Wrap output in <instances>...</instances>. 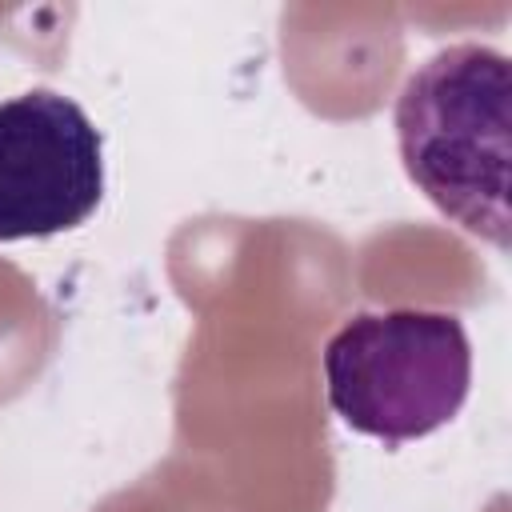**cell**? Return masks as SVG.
I'll list each match as a JSON object with an SVG mask.
<instances>
[{
  "label": "cell",
  "instance_id": "1",
  "mask_svg": "<svg viewBox=\"0 0 512 512\" xmlns=\"http://www.w3.org/2000/svg\"><path fill=\"white\" fill-rule=\"evenodd\" d=\"M512 72L488 44H452L396 96V144L412 184L464 232L508 248Z\"/></svg>",
  "mask_w": 512,
  "mask_h": 512
},
{
  "label": "cell",
  "instance_id": "2",
  "mask_svg": "<svg viewBox=\"0 0 512 512\" xmlns=\"http://www.w3.org/2000/svg\"><path fill=\"white\" fill-rule=\"evenodd\" d=\"M472 344L464 320L428 308L356 312L324 344L332 412L384 444L444 428L468 400Z\"/></svg>",
  "mask_w": 512,
  "mask_h": 512
},
{
  "label": "cell",
  "instance_id": "3",
  "mask_svg": "<svg viewBox=\"0 0 512 512\" xmlns=\"http://www.w3.org/2000/svg\"><path fill=\"white\" fill-rule=\"evenodd\" d=\"M104 196V136L52 88L0 100V244L80 228Z\"/></svg>",
  "mask_w": 512,
  "mask_h": 512
}]
</instances>
